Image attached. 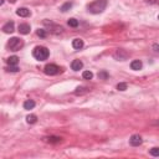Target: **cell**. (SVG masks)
Here are the masks:
<instances>
[{
  "mask_svg": "<svg viewBox=\"0 0 159 159\" xmlns=\"http://www.w3.org/2000/svg\"><path fill=\"white\" fill-rule=\"evenodd\" d=\"M37 35H39L40 37H46V31H45V30H42V29L41 30L39 29L37 30Z\"/></svg>",
  "mask_w": 159,
  "mask_h": 159,
  "instance_id": "obj_25",
  "label": "cell"
},
{
  "mask_svg": "<svg viewBox=\"0 0 159 159\" xmlns=\"http://www.w3.org/2000/svg\"><path fill=\"white\" fill-rule=\"evenodd\" d=\"M142 142H143V139L139 134H133L129 139V143H131V145H133V147H139V145L142 144Z\"/></svg>",
  "mask_w": 159,
  "mask_h": 159,
  "instance_id": "obj_6",
  "label": "cell"
},
{
  "mask_svg": "<svg viewBox=\"0 0 159 159\" xmlns=\"http://www.w3.org/2000/svg\"><path fill=\"white\" fill-rule=\"evenodd\" d=\"M3 31L6 32V34H11L12 31H14V23H12V21H9V23H6L5 25L3 26Z\"/></svg>",
  "mask_w": 159,
  "mask_h": 159,
  "instance_id": "obj_11",
  "label": "cell"
},
{
  "mask_svg": "<svg viewBox=\"0 0 159 159\" xmlns=\"http://www.w3.org/2000/svg\"><path fill=\"white\" fill-rule=\"evenodd\" d=\"M153 48H154V51H156V52H158V45H157V44L153 46Z\"/></svg>",
  "mask_w": 159,
  "mask_h": 159,
  "instance_id": "obj_28",
  "label": "cell"
},
{
  "mask_svg": "<svg viewBox=\"0 0 159 159\" xmlns=\"http://www.w3.org/2000/svg\"><path fill=\"white\" fill-rule=\"evenodd\" d=\"M44 25L48 26V28H51V31H52V32H56V34L62 32V30H64L62 28H61V26H57V25H55L54 23H51V21H48V20L44 21Z\"/></svg>",
  "mask_w": 159,
  "mask_h": 159,
  "instance_id": "obj_5",
  "label": "cell"
},
{
  "mask_svg": "<svg viewBox=\"0 0 159 159\" xmlns=\"http://www.w3.org/2000/svg\"><path fill=\"white\" fill-rule=\"evenodd\" d=\"M8 64L9 66H16L17 64H19V57L17 56H11L8 59Z\"/></svg>",
  "mask_w": 159,
  "mask_h": 159,
  "instance_id": "obj_15",
  "label": "cell"
},
{
  "mask_svg": "<svg viewBox=\"0 0 159 159\" xmlns=\"http://www.w3.org/2000/svg\"><path fill=\"white\" fill-rule=\"evenodd\" d=\"M30 30H31V28H30L29 24H20L19 25V32L23 34V35H28L30 32Z\"/></svg>",
  "mask_w": 159,
  "mask_h": 159,
  "instance_id": "obj_8",
  "label": "cell"
},
{
  "mask_svg": "<svg viewBox=\"0 0 159 159\" xmlns=\"http://www.w3.org/2000/svg\"><path fill=\"white\" fill-rule=\"evenodd\" d=\"M149 4H157V0H148Z\"/></svg>",
  "mask_w": 159,
  "mask_h": 159,
  "instance_id": "obj_27",
  "label": "cell"
},
{
  "mask_svg": "<svg viewBox=\"0 0 159 159\" xmlns=\"http://www.w3.org/2000/svg\"><path fill=\"white\" fill-rule=\"evenodd\" d=\"M4 4V0H0V5H3Z\"/></svg>",
  "mask_w": 159,
  "mask_h": 159,
  "instance_id": "obj_29",
  "label": "cell"
},
{
  "mask_svg": "<svg viewBox=\"0 0 159 159\" xmlns=\"http://www.w3.org/2000/svg\"><path fill=\"white\" fill-rule=\"evenodd\" d=\"M82 77L85 78V80H91L92 77H93V73H92L91 71H85L82 73Z\"/></svg>",
  "mask_w": 159,
  "mask_h": 159,
  "instance_id": "obj_21",
  "label": "cell"
},
{
  "mask_svg": "<svg viewBox=\"0 0 159 159\" xmlns=\"http://www.w3.org/2000/svg\"><path fill=\"white\" fill-rule=\"evenodd\" d=\"M16 14L21 17H28V16H30V10L28 8H20L16 10Z\"/></svg>",
  "mask_w": 159,
  "mask_h": 159,
  "instance_id": "obj_10",
  "label": "cell"
},
{
  "mask_svg": "<svg viewBox=\"0 0 159 159\" xmlns=\"http://www.w3.org/2000/svg\"><path fill=\"white\" fill-rule=\"evenodd\" d=\"M44 72H45L46 75H48V76H55V75L61 72V68L57 65H55V64H50V65H46L45 66Z\"/></svg>",
  "mask_w": 159,
  "mask_h": 159,
  "instance_id": "obj_4",
  "label": "cell"
},
{
  "mask_svg": "<svg viewBox=\"0 0 159 159\" xmlns=\"http://www.w3.org/2000/svg\"><path fill=\"white\" fill-rule=\"evenodd\" d=\"M98 77H100L101 80H107V78H108V73L106 72V71H101V72L98 73Z\"/></svg>",
  "mask_w": 159,
  "mask_h": 159,
  "instance_id": "obj_24",
  "label": "cell"
},
{
  "mask_svg": "<svg viewBox=\"0 0 159 159\" xmlns=\"http://www.w3.org/2000/svg\"><path fill=\"white\" fill-rule=\"evenodd\" d=\"M83 67V64L81 60H73L72 64H71V68L73 70V71H80Z\"/></svg>",
  "mask_w": 159,
  "mask_h": 159,
  "instance_id": "obj_9",
  "label": "cell"
},
{
  "mask_svg": "<svg viewBox=\"0 0 159 159\" xmlns=\"http://www.w3.org/2000/svg\"><path fill=\"white\" fill-rule=\"evenodd\" d=\"M72 8V3H65L62 6H61V11L62 12H66L67 10H70V9Z\"/></svg>",
  "mask_w": 159,
  "mask_h": 159,
  "instance_id": "obj_19",
  "label": "cell"
},
{
  "mask_svg": "<svg viewBox=\"0 0 159 159\" xmlns=\"http://www.w3.org/2000/svg\"><path fill=\"white\" fill-rule=\"evenodd\" d=\"M26 122H28L29 124H34V123L37 122V117L35 116V114H29V116L26 117Z\"/></svg>",
  "mask_w": 159,
  "mask_h": 159,
  "instance_id": "obj_18",
  "label": "cell"
},
{
  "mask_svg": "<svg viewBox=\"0 0 159 159\" xmlns=\"http://www.w3.org/2000/svg\"><path fill=\"white\" fill-rule=\"evenodd\" d=\"M67 24H68V26H71V28H77V26H78V20H76V19H70Z\"/></svg>",
  "mask_w": 159,
  "mask_h": 159,
  "instance_id": "obj_20",
  "label": "cell"
},
{
  "mask_svg": "<svg viewBox=\"0 0 159 159\" xmlns=\"http://www.w3.org/2000/svg\"><path fill=\"white\" fill-rule=\"evenodd\" d=\"M8 71H11V72H17V71H19V68H17L16 66H9Z\"/></svg>",
  "mask_w": 159,
  "mask_h": 159,
  "instance_id": "obj_26",
  "label": "cell"
},
{
  "mask_svg": "<svg viewBox=\"0 0 159 159\" xmlns=\"http://www.w3.org/2000/svg\"><path fill=\"white\" fill-rule=\"evenodd\" d=\"M44 140L50 144H57V143L62 142V138H61V137H56V135H50V137H45Z\"/></svg>",
  "mask_w": 159,
  "mask_h": 159,
  "instance_id": "obj_7",
  "label": "cell"
},
{
  "mask_svg": "<svg viewBox=\"0 0 159 159\" xmlns=\"http://www.w3.org/2000/svg\"><path fill=\"white\" fill-rule=\"evenodd\" d=\"M87 92H88V88H87V87L81 86V87H77L76 90H75V95L81 96V95H83V93H87Z\"/></svg>",
  "mask_w": 159,
  "mask_h": 159,
  "instance_id": "obj_16",
  "label": "cell"
},
{
  "mask_svg": "<svg viewBox=\"0 0 159 159\" xmlns=\"http://www.w3.org/2000/svg\"><path fill=\"white\" fill-rule=\"evenodd\" d=\"M23 45H24L23 40L19 39V37H12V39H10V41H9V44H8V46H9V48H10L11 51L20 50V48L23 47Z\"/></svg>",
  "mask_w": 159,
  "mask_h": 159,
  "instance_id": "obj_3",
  "label": "cell"
},
{
  "mask_svg": "<svg viewBox=\"0 0 159 159\" xmlns=\"http://www.w3.org/2000/svg\"><path fill=\"white\" fill-rule=\"evenodd\" d=\"M106 6H107V0H95L93 3L88 5V11L91 14H101Z\"/></svg>",
  "mask_w": 159,
  "mask_h": 159,
  "instance_id": "obj_1",
  "label": "cell"
},
{
  "mask_svg": "<svg viewBox=\"0 0 159 159\" xmlns=\"http://www.w3.org/2000/svg\"><path fill=\"white\" fill-rule=\"evenodd\" d=\"M149 153H151L153 157H158V156H159V148L154 147V148H152V149H151V152H149Z\"/></svg>",
  "mask_w": 159,
  "mask_h": 159,
  "instance_id": "obj_22",
  "label": "cell"
},
{
  "mask_svg": "<svg viewBox=\"0 0 159 159\" xmlns=\"http://www.w3.org/2000/svg\"><path fill=\"white\" fill-rule=\"evenodd\" d=\"M117 90L118 91H126L127 90V83H118V85H117Z\"/></svg>",
  "mask_w": 159,
  "mask_h": 159,
  "instance_id": "obj_23",
  "label": "cell"
},
{
  "mask_svg": "<svg viewBox=\"0 0 159 159\" xmlns=\"http://www.w3.org/2000/svg\"><path fill=\"white\" fill-rule=\"evenodd\" d=\"M142 62H140L139 60H134V61H132L131 62V68L132 70H134V71H138V70L142 68Z\"/></svg>",
  "mask_w": 159,
  "mask_h": 159,
  "instance_id": "obj_13",
  "label": "cell"
},
{
  "mask_svg": "<svg viewBox=\"0 0 159 159\" xmlns=\"http://www.w3.org/2000/svg\"><path fill=\"white\" fill-rule=\"evenodd\" d=\"M127 52H124L123 50H117L116 51V54H114V59H117V60H121V61H123V60H126L127 59Z\"/></svg>",
  "mask_w": 159,
  "mask_h": 159,
  "instance_id": "obj_12",
  "label": "cell"
},
{
  "mask_svg": "<svg viewBox=\"0 0 159 159\" xmlns=\"http://www.w3.org/2000/svg\"><path fill=\"white\" fill-rule=\"evenodd\" d=\"M35 107V102L32 100H28V101H25L24 102V108L25 109H32Z\"/></svg>",
  "mask_w": 159,
  "mask_h": 159,
  "instance_id": "obj_17",
  "label": "cell"
},
{
  "mask_svg": "<svg viewBox=\"0 0 159 159\" xmlns=\"http://www.w3.org/2000/svg\"><path fill=\"white\" fill-rule=\"evenodd\" d=\"M48 55H50V51L44 46H36L32 51V56L39 61H45L48 57Z\"/></svg>",
  "mask_w": 159,
  "mask_h": 159,
  "instance_id": "obj_2",
  "label": "cell"
},
{
  "mask_svg": "<svg viewBox=\"0 0 159 159\" xmlns=\"http://www.w3.org/2000/svg\"><path fill=\"white\" fill-rule=\"evenodd\" d=\"M72 47L76 48V50H80V48L83 47V40L81 39H75L72 41Z\"/></svg>",
  "mask_w": 159,
  "mask_h": 159,
  "instance_id": "obj_14",
  "label": "cell"
}]
</instances>
